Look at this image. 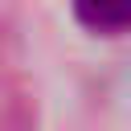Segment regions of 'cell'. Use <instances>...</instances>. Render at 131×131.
I'll return each mask as SVG.
<instances>
[{
  "instance_id": "6da1fadb",
  "label": "cell",
  "mask_w": 131,
  "mask_h": 131,
  "mask_svg": "<svg viewBox=\"0 0 131 131\" xmlns=\"http://www.w3.org/2000/svg\"><path fill=\"white\" fill-rule=\"evenodd\" d=\"M74 16L82 29L115 37L131 29V0H74Z\"/></svg>"
}]
</instances>
